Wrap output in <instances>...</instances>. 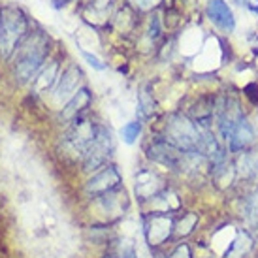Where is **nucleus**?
I'll list each match as a JSON object with an SVG mask.
<instances>
[{
    "mask_svg": "<svg viewBox=\"0 0 258 258\" xmlns=\"http://www.w3.org/2000/svg\"><path fill=\"white\" fill-rule=\"evenodd\" d=\"M140 132H142V122H140V121L126 122V124H124V126L121 128L122 142H124V144H128V145H132L138 140Z\"/></svg>",
    "mask_w": 258,
    "mask_h": 258,
    "instance_id": "nucleus-21",
    "label": "nucleus"
},
{
    "mask_svg": "<svg viewBox=\"0 0 258 258\" xmlns=\"http://www.w3.org/2000/svg\"><path fill=\"white\" fill-rule=\"evenodd\" d=\"M57 79H58V62H51L49 66L42 68L40 74H38L30 83L34 87V93L42 94V93H45L47 89H51V87L55 85Z\"/></svg>",
    "mask_w": 258,
    "mask_h": 258,
    "instance_id": "nucleus-17",
    "label": "nucleus"
},
{
    "mask_svg": "<svg viewBox=\"0 0 258 258\" xmlns=\"http://www.w3.org/2000/svg\"><path fill=\"white\" fill-rule=\"evenodd\" d=\"M147 157L157 162V164L164 166V168H172V170H183V168H190V160H192V153L175 147L164 138H157L153 140L147 147Z\"/></svg>",
    "mask_w": 258,
    "mask_h": 258,
    "instance_id": "nucleus-5",
    "label": "nucleus"
},
{
    "mask_svg": "<svg viewBox=\"0 0 258 258\" xmlns=\"http://www.w3.org/2000/svg\"><path fill=\"white\" fill-rule=\"evenodd\" d=\"M138 102H140V111H142V115H144V117H149V115L155 113L157 104H155V100H153V93H149V89H147V87H144V89H142Z\"/></svg>",
    "mask_w": 258,
    "mask_h": 258,
    "instance_id": "nucleus-20",
    "label": "nucleus"
},
{
    "mask_svg": "<svg viewBox=\"0 0 258 258\" xmlns=\"http://www.w3.org/2000/svg\"><path fill=\"white\" fill-rule=\"evenodd\" d=\"M164 188L166 185L162 183V179L151 170H142L136 175V196L142 202H151Z\"/></svg>",
    "mask_w": 258,
    "mask_h": 258,
    "instance_id": "nucleus-11",
    "label": "nucleus"
},
{
    "mask_svg": "<svg viewBox=\"0 0 258 258\" xmlns=\"http://www.w3.org/2000/svg\"><path fill=\"white\" fill-rule=\"evenodd\" d=\"M91 102H93V96L89 93V89H79L78 93L68 100V104L62 108V111H60V121L72 122L74 119L81 117V111H85Z\"/></svg>",
    "mask_w": 258,
    "mask_h": 258,
    "instance_id": "nucleus-14",
    "label": "nucleus"
},
{
    "mask_svg": "<svg viewBox=\"0 0 258 258\" xmlns=\"http://www.w3.org/2000/svg\"><path fill=\"white\" fill-rule=\"evenodd\" d=\"M206 12H208L209 19L213 21V25L219 27L222 32H232L236 29L234 14H232V10H230L224 0H209Z\"/></svg>",
    "mask_w": 258,
    "mask_h": 258,
    "instance_id": "nucleus-12",
    "label": "nucleus"
},
{
    "mask_svg": "<svg viewBox=\"0 0 258 258\" xmlns=\"http://www.w3.org/2000/svg\"><path fill=\"white\" fill-rule=\"evenodd\" d=\"M109 2H111V0H91L93 8H96V10H104V8H108Z\"/></svg>",
    "mask_w": 258,
    "mask_h": 258,
    "instance_id": "nucleus-26",
    "label": "nucleus"
},
{
    "mask_svg": "<svg viewBox=\"0 0 258 258\" xmlns=\"http://www.w3.org/2000/svg\"><path fill=\"white\" fill-rule=\"evenodd\" d=\"M27 36V19L17 8H4L0 12V55L12 57Z\"/></svg>",
    "mask_w": 258,
    "mask_h": 258,
    "instance_id": "nucleus-3",
    "label": "nucleus"
},
{
    "mask_svg": "<svg viewBox=\"0 0 258 258\" xmlns=\"http://www.w3.org/2000/svg\"><path fill=\"white\" fill-rule=\"evenodd\" d=\"M158 32H160V25H158V19L155 17L153 21H151V38H158Z\"/></svg>",
    "mask_w": 258,
    "mask_h": 258,
    "instance_id": "nucleus-25",
    "label": "nucleus"
},
{
    "mask_svg": "<svg viewBox=\"0 0 258 258\" xmlns=\"http://www.w3.org/2000/svg\"><path fill=\"white\" fill-rule=\"evenodd\" d=\"M175 234V221L172 215L149 213L144 219V236L149 247H160Z\"/></svg>",
    "mask_w": 258,
    "mask_h": 258,
    "instance_id": "nucleus-7",
    "label": "nucleus"
},
{
    "mask_svg": "<svg viewBox=\"0 0 258 258\" xmlns=\"http://www.w3.org/2000/svg\"><path fill=\"white\" fill-rule=\"evenodd\" d=\"M47 53H49V42L42 32H36L34 36H25L21 45L17 47V58L14 66L15 79L19 83L32 81L45 62Z\"/></svg>",
    "mask_w": 258,
    "mask_h": 258,
    "instance_id": "nucleus-1",
    "label": "nucleus"
},
{
    "mask_svg": "<svg viewBox=\"0 0 258 258\" xmlns=\"http://www.w3.org/2000/svg\"><path fill=\"white\" fill-rule=\"evenodd\" d=\"M230 151L232 153H247V149L254 144V130L252 126L247 122V119H241V121L236 124V128L232 130V134L228 138Z\"/></svg>",
    "mask_w": 258,
    "mask_h": 258,
    "instance_id": "nucleus-13",
    "label": "nucleus"
},
{
    "mask_svg": "<svg viewBox=\"0 0 258 258\" xmlns=\"http://www.w3.org/2000/svg\"><path fill=\"white\" fill-rule=\"evenodd\" d=\"M113 151V140H111V132H109L104 124H98L96 128V136H94L91 147L87 149L85 158H83V172H98L104 166L108 164L109 157Z\"/></svg>",
    "mask_w": 258,
    "mask_h": 258,
    "instance_id": "nucleus-6",
    "label": "nucleus"
},
{
    "mask_svg": "<svg viewBox=\"0 0 258 258\" xmlns=\"http://www.w3.org/2000/svg\"><path fill=\"white\" fill-rule=\"evenodd\" d=\"M81 55H83V58H85L89 64L93 66L94 70H106V64L102 62L100 58L98 57H94V55H91L89 51H85V49H81Z\"/></svg>",
    "mask_w": 258,
    "mask_h": 258,
    "instance_id": "nucleus-22",
    "label": "nucleus"
},
{
    "mask_svg": "<svg viewBox=\"0 0 258 258\" xmlns=\"http://www.w3.org/2000/svg\"><path fill=\"white\" fill-rule=\"evenodd\" d=\"M164 140L186 153H198V145L202 140V128L185 115L173 113L168 117L164 130Z\"/></svg>",
    "mask_w": 258,
    "mask_h": 258,
    "instance_id": "nucleus-4",
    "label": "nucleus"
},
{
    "mask_svg": "<svg viewBox=\"0 0 258 258\" xmlns=\"http://www.w3.org/2000/svg\"><path fill=\"white\" fill-rule=\"evenodd\" d=\"M252 247H254V241H252V237L249 236V232L237 230L234 239H232V243L226 247L222 258H243L249 254V251H251Z\"/></svg>",
    "mask_w": 258,
    "mask_h": 258,
    "instance_id": "nucleus-16",
    "label": "nucleus"
},
{
    "mask_svg": "<svg viewBox=\"0 0 258 258\" xmlns=\"http://www.w3.org/2000/svg\"><path fill=\"white\" fill-rule=\"evenodd\" d=\"M81 78H83L81 70H79L76 64H70L64 72L58 76V83H57V87L53 89V98L57 102L70 100L74 94L79 91L78 87H79V83H81Z\"/></svg>",
    "mask_w": 258,
    "mask_h": 258,
    "instance_id": "nucleus-9",
    "label": "nucleus"
},
{
    "mask_svg": "<svg viewBox=\"0 0 258 258\" xmlns=\"http://www.w3.org/2000/svg\"><path fill=\"white\" fill-rule=\"evenodd\" d=\"M149 204H151L149 213H164V215H170V213H173V211H177L181 208L179 196L173 192V190H170L168 186L158 196H155Z\"/></svg>",
    "mask_w": 258,
    "mask_h": 258,
    "instance_id": "nucleus-15",
    "label": "nucleus"
},
{
    "mask_svg": "<svg viewBox=\"0 0 258 258\" xmlns=\"http://www.w3.org/2000/svg\"><path fill=\"white\" fill-rule=\"evenodd\" d=\"M134 2V6H138L140 10H151V8H155L160 2V0H132Z\"/></svg>",
    "mask_w": 258,
    "mask_h": 258,
    "instance_id": "nucleus-24",
    "label": "nucleus"
},
{
    "mask_svg": "<svg viewBox=\"0 0 258 258\" xmlns=\"http://www.w3.org/2000/svg\"><path fill=\"white\" fill-rule=\"evenodd\" d=\"M96 128H98V122L91 121L83 115L74 119L68 130L64 132L62 140H60L62 155L68 158H74V160L76 158L83 160L87 149L91 147L94 136H96Z\"/></svg>",
    "mask_w": 258,
    "mask_h": 258,
    "instance_id": "nucleus-2",
    "label": "nucleus"
},
{
    "mask_svg": "<svg viewBox=\"0 0 258 258\" xmlns=\"http://www.w3.org/2000/svg\"><path fill=\"white\" fill-rule=\"evenodd\" d=\"M55 2V6H64V4H68L70 0H53Z\"/></svg>",
    "mask_w": 258,
    "mask_h": 258,
    "instance_id": "nucleus-27",
    "label": "nucleus"
},
{
    "mask_svg": "<svg viewBox=\"0 0 258 258\" xmlns=\"http://www.w3.org/2000/svg\"><path fill=\"white\" fill-rule=\"evenodd\" d=\"M196 222H198V215L196 213H185L179 222H175V236H188L196 228Z\"/></svg>",
    "mask_w": 258,
    "mask_h": 258,
    "instance_id": "nucleus-19",
    "label": "nucleus"
},
{
    "mask_svg": "<svg viewBox=\"0 0 258 258\" xmlns=\"http://www.w3.org/2000/svg\"><path fill=\"white\" fill-rule=\"evenodd\" d=\"M168 258H192V252H190V249H188V245L181 243L173 249L172 254H170Z\"/></svg>",
    "mask_w": 258,
    "mask_h": 258,
    "instance_id": "nucleus-23",
    "label": "nucleus"
},
{
    "mask_svg": "<svg viewBox=\"0 0 258 258\" xmlns=\"http://www.w3.org/2000/svg\"><path fill=\"white\" fill-rule=\"evenodd\" d=\"M102 258H138V252L130 239H119V241L113 239Z\"/></svg>",
    "mask_w": 258,
    "mask_h": 258,
    "instance_id": "nucleus-18",
    "label": "nucleus"
},
{
    "mask_svg": "<svg viewBox=\"0 0 258 258\" xmlns=\"http://www.w3.org/2000/svg\"><path fill=\"white\" fill-rule=\"evenodd\" d=\"M117 188H121V173L115 166H104L85 183V194L91 200L113 192Z\"/></svg>",
    "mask_w": 258,
    "mask_h": 258,
    "instance_id": "nucleus-8",
    "label": "nucleus"
},
{
    "mask_svg": "<svg viewBox=\"0 0 258 258\" xmlns=\"http://www.w3.org/2000/svg\"><path fill=\"white\" fill-rule=\"evenodd\" d=\"M162 258H168V256H162Z\"/></svg>",
    "mask_w": 258,
    "mask_h": 258,
    "instance_id": "nucleus-28",
    "label": "nucleus"
},
{
    "mask_svg": "<svg viewBox=\"0 0 258 258\" xmlns=\"http://www.w3.org/2000/svg\"><path fill=\"white\" fill-rule=\"evenodd\" d=\"M94 202H96V206H100L102 213L108 215V221L119 219L128 209V198H126V192L122 188H117L113 192L104 194V196L96 198Z\"/></svg>",
    "mask_w": 258,
    "mask_h": 258,
    "instance_id": "nucleus-10",
    "label": "nucleus"
}]
</instances>
